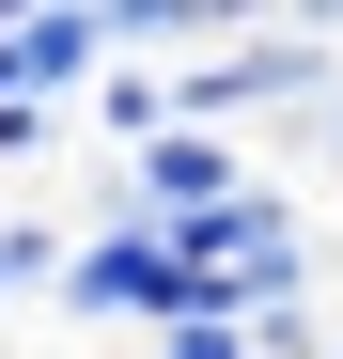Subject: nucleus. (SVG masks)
<instances>
[{
    "instance_id": "f257e3e1",
    "label": "nucleus",
    "mask_w": 343,
    "mask_h": 359,
    "mask_svg": "<svg viewBox=\"0 0 343 359\" xmlns=\"http://www.w3.org/2000/svg\"><path fill=\"white\" fill-rule=\"evenodd\" d=\"M203 297V266H188V219H141V203H109V219H78V250H63V297L47 313L63 328H156V313H188Z\"/></svg>"
},
{
    "instance_id": "f03ea898",
    "label": "nucleus",
    "mask_w": 343,
    "mask_h": 359,
    "mask_svg": "<svg viewBox=\"0 0 343 359\" xmlns=\"http://www.w3.org/2000/svg\"><path fill=\"white\" fill-rule=\"evenodd\" d=\"M188 266H203L218 313H265V297H312V281H328V250H312V219H297L281 172H250V188H218V203L188 219Z\"/></svg>"
},
{
    "instance_id": "7ed1b4c3",
    "label": "nucleus",
    "mask_w": 343,
    "mask_h": 359,
    "mask_svg": "<svg viewBox=\"0 0 343 359\" xmlns=\"http://www.w3.org/2000/svg\"><path fill=\"white\" fill-rule=\"evenodd\" d=\"M218 188H250V141L234 126H141L125 141V203L141 219H203Z\"/></svg>"
},
{
    "instance_id": "20e7f679",
    "label": "nucleus",
    "mask_w": 343,
    "mask_h": 359,
    "mask_svg": "<svg viewBox=\"0 0 343 359\" xmlns=\"http://www.w3.org/2000/svg\"><path fill=\"white\" fill-rule=\"evenodd\" d=\"M94 63H109V32H94V0H31V16H16V79L31 94H94Z\"/></svg>"
},
{
    "instance_id": "39448f33",
    "label": "nucleus",
    "mask_w": 343,
    "mask_h": 359,
    "mask_svg": "<svg viewBox=\"0 0 343 359\" xmlns=\"http://www.w3.org/2000/svg\"><path fill=\"white\" fill-rule=\"evenodd\" d=\"M94 32H109V63H188L234 32V0H94Z\"/></svg>"
},
{
    "instance_id": "423d86ee",
    "label": "nucleus",
    "mask_w": 343,
    "mask_h": 359,
    "mask_svg": "<svg viewBox=\"0 0 343 359\" xmlns=\"http://www.w3.org/2000/svg\"><path fill=\"white\" fill-rule=\"evenodd\" d=\"M63 250H78V234L47 219V203H16V219H0V328H16V313H47V297H63Z\"/></svg>"
},
{
    "instance_id": "0eeeda50",
    "label": "nucleus",
    "mask_w": 343,
    "mask_h": 359,
    "mask_svg": "<svg viewBox=\"0 0 343 359\" xmlns=\"http://www.w3.org/2000/svg\"><path fill=\"white\" fill-rule=\"evenodd\" d=\"M78 156V109L63 94H0V172H63Z\"/></svg>"
},
{
    "instance_id": "6e6552de",
    "label": "nucleus",
    "mask_w": 343,
    "mask_h": 359,
    "mask_svg": "<svg viewBox=\"0 0 343 359\" xmlns=\"http://www.w3.org/2000/svg\"><path fill=\"white\" fill-rule=\"evenodd\" d=\"M141 359H250V313H218V297H188V313H156Z\"/></svg>"
},
{
    "instance_id": "1a4fd4ad",
    "label": "nucleus",
    "mask_w": 343,
    "mask_h": 359,
    "mask_svg": "<svg viewBox=\"0 0 343 359\" xmlns=\"http://www.w3.org/2000/svg\"><path fill=\"white\" fill-rule=\"evenodd\" d=\"M250 359H328V297H265V313H250Z\"/></svg>"
},
{
    "instance_id": "9d476101",
    "label": "nucleus",
    "mask_w": 343,
    "mask_h": 359,
    "mask_svg": "<svg viewBox=\"0 0 343 359\" xmlns=\"http://www.w3.org/2000/svg\"><path fill=\"white\" fill-rule=\"evenodd\" d=\"M297 141H312V172H343V79H328V109H312Z\"/></svg>"
},
{
    "instance_id": "9b49d317",
    "label": "nucleus",
    "mask_w": 343,
    "mask_h": 359,
    "mask_svg": "<svg viewBox=\"0 0 343 359\" xmlns=\"http://www.w3.org/2000/svg\"><path fill=\"white\" fill-rule=\"evenodd\" d=\"M281 16H297V32H328V47H343V0H281Z\"/></svg>"
},
{
    "instance_id": "f8f14e48",
    "label": "nucleus",
    "mask_w": 343,
    "mask_h": 359,
    "mask_svg": "<svg viewBox=\"0 0 343 359\" xmlns=\"http://www.w3.org/2000/svg\"><path fill=\"white\" fill-rule=\"evenodd\" d=\"M16 16H31V0H0V32H16Z\"/></svg>"
}]
</instances>
